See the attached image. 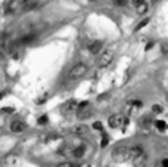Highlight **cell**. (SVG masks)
Masks as SVG:
<instances>
[{
	"mask_svg": "<svg viewBox=\"0 0 168 167\" xmlns=\"http://www.w3.org/2000/svg\"><path fill=\"white\" fill-rule=\"evenodd\" d=\"M131 155H130V146H124V145H119L117 148H114L112 151V160L117 163H124L130 160Z\"/></svg>",
	"mask_w": 168,
	"mask_h": 167,
	"instance_id": "obj_1",
	"label": "cell"
},
{
	"mask_svg": "<svg viewBox=\"0 0 168 167\" xmlns=\"http://www.w3.org/2000/svg\"><path fill=\"white\" fill-rule=\"evenodd\" d=\"M87 71H89V67L86 64H75L74 67L69 68L68 78L69 80H80V78H83L87 74Z\"/></svg>",
	"mask_w": 168,
	"mask_h": 167,
	"instance_id": "obj_2",
	"label": "cell"
},
{
	"mask_svg": "<svg viewBox=\"0 0 168 167\" xmlns=\"http://www.w3.org/2000/svg\"><path fill=\"white\" fill-rule=\"evenodd\" d=\"M24 5H25V0H9L6 5V13L15 15V13L24 12Z\"/></svg>",
	"mask_w": 168,
	"mask_h": 167,
	"instance_id": "obj_3",
	"label": "cell"
},
{
	"mask_svg": "<svg viewBox=\"0 0 168 167\" xmlns=\"http://www.w3.org/2000/svg\"><path fill=\"white\" fill-rule=\"evenodd\" d=\"M93 114H95V106L91 105L90 102L77 108V118L81 120V121H83V120H89L90 117H93Z\"/></svg>",
	"mask_w": 168,
	"mask_h": 167,
	"instance_id": "obj_4",
	"label": "cell"
},
{
	"mask_svg": "<svg viewBox=\"0 0 168 167\" xmlns=\"http://www.w3.org/2000/svg\"><path fill=\"white\" fill-rule=\"evenodd\" d=\"M112 61H114V53H112V50H105V52L99 56L97 65L100 68H105V67H108V65H111Z\"/></svg>",
	"mask_w": 168,
	"mask_h": 167,
	"instance_id": "obj_5",
	"label": "cell"
},
{
	"mask_svg": "<svg viewBox=\"0 0 168 167\" xmlns=\"http://www.w3.org/2000/svg\"><path fill=\"white\" fill-rule=\"evenodd\" d=\"M124 120H125V118H124L121 114H112L111 117L108 118V124H109V127H112V129L123 127Z\"/></svg>",
	"mask_w": 168,
	"mask_h": 167,
	"instance_id": "obj_6",
	"label": "cell"
},
{
	"mask_svg": "<svg viewBox=\"0 0 168 167\" xmlns=\"http://www.w3.org/2000/svg\"><path fill=\"white\" fill-rule=\"evenodd\" d=\"M25 129H27V124L21 120H13L11 123V132L12 133H22L25 132Z\"/></svg>",
	"mask_w": 168,
	"mask_h": 167,
	"instance_id": "obj_7",
	"label": "cell"
},
{
	"mask_svg": "<svg viewBox=\"0 0 168 167\" xmlns=\"http://www.w3.org/2000/svg\"><path fill=\"white\" fill-rule=\"evenodd\" d=\"M146 163H147V155H146L145 152L133 158V164H134V167H146Z\"/></svg>",
	"mask_w": 168,
	"mask_h": 167,
	"instance_id": "obj_8",
	"label": "cell"
},
{
	"mask_svg": "<svg viewBox=\"0 0 168 167\" xmlns=\"http://www.w3.org/2000/svg\"><path fill=\"white\" fill-rule=\"evenodd\" d=\"M102 46H103V43H102L100 40H95V42L89 43V50H90V53H93V55L99 53V52L102 50Z\"/></svg>",
	"mask_w": 168,
	"mask_h": 167,
	"instance_id": "obj_9",
	"label": "cell"
},
{
	"mask_svg": "<svg viewBox=\"0 0 168 167\" xmlns=\"http://www.w3.org/2000/svg\"><path fill=\"white\" fill-rule=\"evenodd\" d=\"M143 152H145V151L142 148V145H139V144L130 146V155H131V158H134V157L140 155V154H143Z\"/></svg>",
	"mask_w": 168,
	"mask_h": 167,
	"instance_id": "obj_10",
	"label": "cell"
},
{
	"mask_svg": "<svg viewBox=\"0 0 168 167\" xmlns=\"http://www.w3.org/2000/svg\"><path fill=\"white\" fill-rule=\"evenodd\" d=\"M84 154H86V146L84 145H80V146H77V148H74L71 151V155L75 157V158H81V157H84Z\"/></svg>",
	"mask_w": 168,
	"mask_h": 167,
	"instance_id": "obj_11",
	"label": "cell"
},
{
	"mask_svg": "<svg viewBox=\"0 0 168 167\" xmlns=\"http://www.w3.org/2000/svg\"><path fill=\"white\" fill-rule=\"evenodd\" d=\"M16 163H18V155H13V154H9V155H6L5 157V164L6 166H16Z\"/></svg>",
	"mask_w": 168,
	"mask_h": 167,
	"instance_id": "obj_12",
	"label": "cell"
},
{
	"mask_svg": "<svg viewBox=\"0 0 168 167\" xmlns=\"http://www.w3.org/2000/svg\"><path fill=\"white\" fill-rule=\"evenodd\" d=\"M37 5H39V0H25L24 11H31L34 7H37Z\"/></svg>",
	"mask_w": 168,
	"mask_h": 167,
	"instance_id": "obj_13",
	"label": "cell"
},
{
	"mask_svg": "<svg viewBox=\"0 0 168 167\" xmlns=\"http://www.w3.org/2000/svg\"><path fill=\"white\" fill-rule=\"evenodd\" d=\"M147 9H149V6H147V3H146V2H142L140 5L136 6V12H137L139 15H143V13H146V12H147Z\"/></svg>",
	"mask_w": 168,
	"mask_h": 167,
	"instance_id": "obj_14",
	"label": "cell"
},
{
	"mask_svg": "<svg viewBox=\"0 0 168 167\" xmlns=\"http://www.w3.org/2000/svg\"><path fill=\"white\" fill-rule=\"evenodd\" d=\"M86 132H87V126L86 124H80V126H75L72 129V133L75 135H84Z\"/></svg>",
	"mask_w": 168,
	"mask_h": 167,
	"instance_id": "obj_15",
	"label": "cell"
},
{
	"mask_svg": "<svg viewBox=\"0 0 168 167\" xmlns=\"http://www.w3.org/2000/svg\"><path fill=\"white\" fill-rule=\"evenodd\" d=\"M77 108H78V102L75 99L68 101L67 104H65V106H63V110H77Z\"/></svg>",
	"mask_w": 168,
	"mask_h": 167,
	"instance_id": "obj_16",
	"label": "cell"
},
{
	"mask_svg": "<svg viewBox=\"0 0 168 167\" xmlns=\"http://www.w3.org/2000/svg\"><path fill=\"white\" fill-rule=\"evenodd\" d=\"M155 127L159 132H164V130H167V123L164 121V120H156L155 121Z\"/></svg>",
	"mask_w": 168,
	"mask_h": 167,
	"instance_id": "obj_17",
	"label": "cell"
},
{
	"mask_svg": "<svg viewBox=\"0 0 168 167\" xmlns=\"http://www.w3.org/2000/svg\"><path fill=\"white\" fill-rule=\"evenodd\" d=\"M108 144H109V138H108V135H105L102 132V140H100V148H106Z\"/></svg>",
	"mask_w": 168,
	"mask_h": 167,
	"instance_id": "obj_18",
	"label": "cell"
},
{
	"mask_svg": "<svg viewBox=\"0 0 168 167\" xmlns=\"http://www.w3.org/2000/svg\"><path fill=\"white\" fill-rule=\"evenodd\" d=\"M151 110H152L153 114H162V111H164V108L161 105H158V104H156V105H152Z\"/></svg>",
	"mask_w": 168,
	"mask_h": 167,
	"instance_id": "obj_19",
	"label": "cell"
},
{
	"mask_svg": "<svg viewBox=\"0 0 168 167\" xmlns=\"http://www.w3.org/2000/svg\"><path fill=\"white\" fill-rule=\"evenodd\" d=\"M147 24H149V18H146V19H143L142 22H139V24H137V27L134 28V31H139V30H142V28H143V27H146Z\"/></svg>",
	"mask_w": 168,
	"mask_h": 167,
	"instance_id": "obj_20",
	"label": "cell"
},
{
	"mask_svg": "<svg viewBox=\"0 0 168 167\" xmlns=\"http://www.w3.org/2000/svg\"><path fill=\"white\" fill-rule=\"evenodd\" d=\"M130 105L134 106V108H142L143 106V102L139 99H133V101H130Z\"/></svg>",
	"mask_w": 168,
	"mask_h": 167,
	"instance_id": "obj_21",
	"label": "cell"
},
{
	"mask_svg": "<svg viewBox=\"0 0 168 167\" xmlns=\"http://www.w3.org/2000/svg\"><path fill=\"white\" fill-rule=\"evenodd\" d=\"M13 111H15V108H13V106H3V108L0 110L2 114H12Z\"/></svg>",
	"mask_w": 168,
	"mask_h": 167,
	"instance_id": "obj_22",
	"label": "cell"
},
{
	"mask_svg": "<svg viewBox=\"0 0 168 167\" xmlns=\"http://www.w3.org/2000/svg\"><path fill=\"white\" fill-rule=\"evenodd\" d=\"M47 121H49V117H47V115H41V117H40L39 120H37V123H39L40 126H43V124H46Z\"/></svg>",
	"mask_w": 168,
	"mask_h": 167,
	"instance_id": "obj_23",
	"label": "cell"
},
{
	"mask_svg": "<svg viewBox=\"0 0 168 167\" xmlns=\"http://www.w3.org/2000/svg\"><path fill=\"white\" fill-rule=\"evenodd\" d=\"M93 129H95V130H99V132H103V126H102L100 121H95V123H93Z\"/></svg>",
	"mask_w": 168,
	"mask_h": 167,
	"instance_id": "obj_24",
	"label": "cell"
},
{
	"mask_svg": "<svg viewBox=\"0 0 168 167\" xmlns=\"http://www.w3.org/2000/svg\"><path fill=\"white\" fill-rule=\"evenodd\" d=\"M161 50H162V55H168V43H164L161 46Z\"/></svg>",
	"mask_w": 168,
	"mask_h": 167,
	"instance_id": "obj_25",
	"label": "cell"
},
{
	"mask_svg": "<svg viewBox=\"0 0 168 167\" xmlns=\"http://www.w3.org/2000/svg\"><path fill=\"white\" fill-rule=\"evenodd\" d=\"M125 3H127L125 0H114V5L115 6H124Z\"/></svg>",
	"mask_w": 168,
	"mask_h": 167,
	"instance_id": "obj_26",
	"label": "cell"
},
{
	"mask_svg": "<svg viewBox=\"0 0 168 167\" xmlns=\"http://www.w3.org/2000/svg\"><path fill=\"white\" fill-rule=\"evenodd\" d=\"M58 167H77V166L72 164V163H62V164H59Z\"/></svg>",
	"mask_w": 168,
	"mask_h": 167,
	"instance_id": "obj_27",
	"label": "cell"
},
{
	"mask_svg": "<svg viewBox=\"0 0 168 167\" xmlns=\"http://www.w3.org/2000/svg\"><path fill=\"white\" fill-rule=\"evenodd\" d=\"M153 46H155V42H149V43L146 45V50H151Z\"/></svg>",
	"mask_w": 168,
	"mask_h": 167,
	"instance_id": "obj_28",
	"label": "cell"
},
{
	"mask_svg": "<svg viewBox=\"0 0 168 167\" xmlns=\"http://www.w3.org/2000/svg\"><path fill=\"white\" fill-rule=\"evenodd\" d=\"M142 2H145V0H131V3H133V5H134V6L140 5V3H142Z\"/></svg>",
	"mask_w": 168,
	"mask_h": 167,
	"instance_id": "obj_29",
	"label": "cell"
},
{
	"mask_svg": "<svg viewBox=\"0 0 168 167\" xmlns=\"http://www.w3.org/2000/svg\"><path fill=\"white\" fill-rule=\"evenodd\" d=\"M153 167H164V164H162V161H158L156 164H155V166Z\"/></svg>",
	"mask_w": 168,
	"mask_h": 167,
	"instance_id": "obj_30",
	"label": "cell"
},
{
	"mask_svg": "<svg viewBox=\"0 0 168 167\" xmlns=\"http://www.w3.org/2000/svg\"><path fill=\"white\" fill-rule=\"evenodd\" d=\"M162 164H164V167H168V158H165V160H162Z\"/></svg>",
	"mask_w": 168,
	"mask_h": 167,
	"instance_id": "obj_31",
	"label": "cell"
},
{
	"mask_svg": "<svg viewBox=\"0 0 168 167\" xmlns=\"http://www.w3.org/2000/svg\"><path fill=\"white\" fill-rule=\"evenodd\" d=\"M6 93H7V92H6V90H5V92H0V99H3V96H5Z\"/></svg>",
	"mask_w": 168,
	"mask_h": 167,
	"instance_id": "obj_32",
	"label": "cell"
},
{
	"mask_svg": "<svg viewBox=\"0 0 168 167\" xmlns=\"http://www.w3.org/2000/svg\"><path fill=\"white\" fill-rule=\"evenodd\" d=\"M167 102H168V92H167Z\"/></svg>",
	"mask_w": 168,
	"mask_h": 167,
	"instance_id": "obj_33",
	"label": "cell"
},
{
	"mask_svg": "<svg viewBox=\"0 0 168 167\" xmlns=\"http://www.w3.org/2000/svg\"><path fill=\"white\" fill-rule=\"evenodd\" d=\"M87 167H90V166H87Z\"/></svg>",
	"mask_w": 168,
	"mask_h": 167,
	"instance_id": "obj_34",
	"label": "cell"
}]
</instances>
